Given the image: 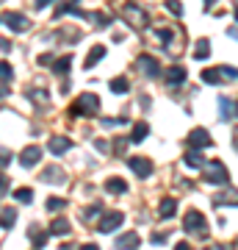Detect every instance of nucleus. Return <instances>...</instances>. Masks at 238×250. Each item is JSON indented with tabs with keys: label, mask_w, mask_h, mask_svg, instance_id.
Here are the masks:
<instances>
[{
	"label": "nucleus",
	"mask_w": 238,
	"mask_h": 250,
	"mask_svg": "<svg viewBox=\"0 0 238 250\" xmlns=\"http://www.w3.org/2000/svg\"><path fill=\"white\" fill-rule=\"evenodd\" d=\"M14 220H17V214H14V208H9V206H6V208H3V228L9 231L11 225H14Z\"/></svg>",
	"instance_id": "obj_32"
},
{
	"label": "nucleus",
	"mask_w": 238,
	"mask_h": 250,
	"mask_svg": "<svg viewBox=\"0 0 238 250\" xmlns=\"http://www.w3.org/2000/svg\"><path fill=\"white\" fill-rule=\"evenodd\" d=\"M183 164L188 167V170H200V167H205V159H202V153L200 150H188L183 156Z\"/></svg>",
	"instance_id": "obj_15"
},
{
	"label": "nucleus",
	"mask_w": 238,
	"mask_h": 250,
	"mask_svg": "<svg viewBox=\"0 0 238 250\" xmlns=\"http://www.w3.org/2000/svg\"><path fill=\"white\" fill-rule=\"evenodd\" d=\"M152 242H155V245H161V242H166V236H164V233H155V236H152Z\"/></svg>",
	"instance_id": "obj_39"
},
{
	"label": "nucleus",
	"mask_w": 238,
	"mask_h": 250,
	"mask_svg": "<svg viewBox=\"0 0 238 250\" xmlns=\"http://www.w3.org/2000/svg\"><path fill=\"white\" fill-rule=\"evenodd\" d=\"M205 214L202 211H197V208H188V211H185V217H183V228L185 231H191V233H197V236H205Z\"/></svg>",
	"instance_id": "obj_3"
},
{
	"label": "nucleus",
	"mask_w": 238,
	"mask_h": 250,
	"mask_svg": "<svg viewBox=\"0 0 238 250\" xmlns=\"http://www.w3.org/2000/svg\"><path fill=\"white\" fill-rule=\"evenodd\" d=\"M106 189L111 192V195H125V192H128V184H125L122 178H116V175H114V178L106 181Z\"/></svg>",
	"instance_id": "obj_19"
},
{
	"label": "nucleus",
	"mask_w": 238,
	"mask_h": 250,
	"mask_svg": "<svg viewBox=\"0 0 238 250\" xmlns=\"http://www.w3.org/2000/svg\"><path fill=\"white\" fill-rule=\"evenodd\" d=\"M236 22H238V9H236Z\"/></svg>",
	"instance_id": "obj_45"
},
{
	"label": "nucleus",
	"mask_w": 238,
	"mask_h": 250,
	"mask_svg": "<svg viewBox=\"0 0 238 250\" xmlns=\"http://www.w3.org/2000/svg\"><path fill=\"white\" fill-rule=\"evenodd\" d=\"M158 39L164 45H169V42H172V28H158Z\"/></svg>",
	"instance_id": "obj_34"
},
{
	"label": "nucleus",
	"mask_w": 238,
	"mask_h": 250,
	"mask_svg": "<svg viewBox=\"0 0 238 250\" xmlns=\"http://www.w3.org/2000/svg\"><path fill=\"white\" fill-rule=\"evenodd\" d=\"M125 145H128V139H116V153H122Z\"/></svg>",
	"instance_id": "obj_37"
},
{
	"label": "nucleus",
	"mask_w": 238,
	"mask_h": 250,
	"mask_svg": "<svg viewBox=\"0 0 238 250\" xmlns=\"http://www.w3.org/2000/svg\"><path fill=\"white\" fill-rule=\"evenodd\" d=\"M208 56H211V42H208V39H197V45H194V59L205 62Z\"/></svg>",
	"instance_id": "obj_21"
},
{
	"label": "nucleus",
	"mask_w": 238,
	"mask_h": 250,
	"mask_svg": "<svg viewBox=\"0 0 238 250\" xmlns=\"http://www.w3.org/2000/svg\"><path fill=\"white\" fill-rule=\"evenodd\" d=\"M139 70L147 75V78H158L161 75V64L152 59V56H141L139 59Z\"/></svg>",
	"instance_id": "obj_10"
},
{
	"label": "nucleus",
	"mask_w": 238,
	"mask_h": 250,
	"mask_svg": "<svg viewBox=\"0 0 238 250\" xmlns=\"http://www.w3.org/2000/svg\"><path fill=\"white\" fill-rule=\"evenodd\" d=\"M122 14H125L128 20H130V22H133L136 28H141L144 22H147V14H144V9H139L136 3H128V6L122 9Z\"/></svg>",
	"instance_id": "obj_8"
},
{
	"label": "nucleus",
	"mask_w": 238,
	"mask_h": 250,
	"mask_svg": "<svg viewBox=\"0 0 238 250\" xmlns=\"http://www.w3.org/2000/svg\"><path fill=\"white\" fill-rule=\"evenodd\" d=\"M70 114L72 117H94V114H100V98L94 95V92L78 95V100L70 106Z\"/></svg>",
	"instance_id": "obj_1"
},
{
	"label": "nucleus",
	"mask_w": 238,
	"mask_h": 250,
	"mask_svg": "<svg viewBox=\"0 0 238 250\" xmlns=\"http://www.w3.org/2000/svg\"><path fill=\"white\" fill-rule=\"evenodd\" d=\"M122 223H125V214H122V211H108V214L100 217L97 231H100V233H111V231H116Z\"/></svg>",
	"instance_id": "obj_4"
},
{
	"label": "nucleus",
	"mask_w": 238,
	"mask_h": 250,
	"mask_svg": "<svg viewBox=\"0 0 238 250\" xmlns=\"http://www.w3.org/2000/svg\"><path fill=\"white\" fill-rule=\"evenodd\" d=\"M208 250H211V248H208Z\"/></svg>",
	"instance_id": "obj_47"
},
{
	"label": "nucleus",
	"mask_w": 238,
	"mask_h": 250,
	"mask_svg": "<svg viewBox=\"0 0 238 250\" xmlns=\"http://www.w3.org/2000/svg\"><path fill=\"white\" fill-rule=\"evenodd\" d=\"M94 147H97V150H108V145L103 142V139H97V142H94Z\"/></svg>",
	"instance_id": "obj_40"
},
{
	"label": "nucleus",
	"mask_w": 238,
	"mask_h": 250,
	"mask_svg": "<svg viewBox=\"0 0 238 250\" xmlns=\"http://www.w3.org/2000/svg\"><path fill=\"white\" fill-rule=\"evenodd\" d=\"M219 111H221V120H230V117H233V103H230L227 98H219Z\"/></svg>",
	"instance_id": "obj_31"
},
{
	"label": "nucleus",
	"mask_w": 238,
	"mask_h": 250,
	"mask_svg": "<svg viewBox=\"0 0 238 250\" xmlns=\"http://www.w3.org/2000/svg\"><path fill=\"white\" fill-rule=\"evenodd\" d=\"M205 181H208V184H213V187H227V181H230L227 167H224L219 159H213L211 164L205 167Z\"/></svg>",
	"instance_id": "obj_2"
},
{
	"label": "nucleus",
	"mask_w": 238,
	"mask_h": 250,
	"mask_svg": "<svg viewBox=\"0 0 238 250\" xmlns=\"http://www.w3.org/2000/svg\"><path fill=\"white\" fill-rule=\"evenodd\" d=\"M128 167H130L139 178H150L152 175V161L144 159V156H130V159H128Z\"/></svg>",
	"instance_id": "obj_5"
},
{
	"label": "nucleus",
	"mask_w": 238,
	"mask_h": 250,
	"mask_svg": "<svg viewBox=\"0 0 238 250\" xmlns=\"http://www.w3.org/2000/svg\"><path fill=\"white\" fill-rule=\"evenodd\" d=\"M47 233H50V231H39L36 225L31 228V239H34L36 248H44V242H47Z\"/></svg>",
	"instance_id": "obj_26"
},
{
	"label": "nucleus",
	"mask_w": 238,
	"mask_h": 250,
	"mask_svg": "<svg viewBox=\"0 0 238 250\" xmlns=\"http://www.w3.org/2000/svg\"><path fill=\"white\" fill-rule=\"evenodd\" d=\"M9 161H11V153L3 150V159H0V164H3V167H9Z\"/></svg>",
	"instance_id": "obj_36"
},
{
	"label": "nucleus",
	"mask_w": 238,
	"mask_h": 250,
	"mask_svg": "<svg viewBox=\"0 0 238 250\" xmlns=\"http://www.w3.org/2000/svg\"><path fill=\"white\" fill-rule=\"evenodd\" d=\"M147 134H150V125L147 123H136L133 125V136H130V142H144V139H147Z\"/></svg>",
	"instance_id": "obj_23"
},
{
	"label": "nucleus",
	"mask_w": 238,
	"mask_h": 250,
	"mask_svg": "<svg viewBox=\"0 0 238 250\" xmlns=\"http://www.w3.org/2000/svg\"><path fill=\"white\" fill-rule=\"evenodd\" d=\"M108 86H111V92H114V95H125V92L130 89V81L125 78V75H116V78H111V83H108Z\"/></svg>",
	"instance_id": "obj_18"
},
{
	"label": "nucleus",
	"mask_w": 238,
	"mask_h": 250,
	"mask_svg": "<svg viewBox=\"0 0 238 250\" xmlns=\"http://www.w3.org/2000/svg\"><path fill=\"white\" fill-rule=\"evenodd\" d=\"M3 22H6V28H11L14 34L28 31V17L25 14H17V11H6V14H3Z\"/></svg>",
	"instance_id": "obj_6"
},
{
	"label": "nucleus",
	"mask_w": 238,
	"mask_h": 250,
	"mask_svg": "<svg viewBox=\"0 0 238 250\" xmlns=\"http://www.w3.org/2000/svg\"><path fill=\"white\" fill-rule=\"evenodd\" d=\"M80 250H100V248H97V245H83Z\"/></svg>",
	"instance_id": "obj_42"
},
{
	"label": "nucleus",
	"mask_w": 238,
	"mask_h": 250,
	"mask_svg": "<svg viewBox=\"0 0 238 250\" xmlns=\"http://www.w3.org/2000/svg\"><path fill=\"white\" fill-rule=\"evenodd\" d=\"M213 203L216 206H238V192L230 189V187H224V192H219V195L213 197Z\"/></svg>",
	"instance_id": "obj_13"
},
{
	"label": "nucleus",
	"mask_w": 238,
	"mask_h": 250,
	"mask_svg": "<svg viewBox=\"0 0 238 250\" xmlns=\"http://www.w3.org/2000/svg\"><path fill=\"white\" fill-rule=\"evenodd\" d=\"M64 14H75V17H86V14H83V11L78 9V6H75V3H61V6L55 9V17H64Z\"/></svg>",
	"instance_id": "obj_24"
},
{
	"label": "nucleus",
	"mask_w": 238,
	"mask_h": 250,
	"mask_svg": "<svg viewBox=\"0 0 238 250\" xmlns=\"http://www.w3.org/2000/svg\"><path fill=\"white\" fill-rule=\"evenodd\" d=\"M175 250H191V245H188V242H177Z\"/></svg>",
	"instance_id": "obj_38"
},
{
	"label": "nucleus",
	"mask_w": 238,
	"mask_h": 250,
	"mask_svg": "<svg viewBox=\"0 0 238 250\" xmlns=\"http://www.w3.org/2000/svg\"><path fill=\"white\" fill-rule=\"evenodd\" d=\"M219 72H221V78H230V81L238 78V70H236V67H227V64H224V67H219Z\"/></svg>",
	"instance_id": "obj_33"
},
{
	"label": "nucleus",
	"mask_w": 238,
	"mask_h": 250,
	"mask_svg": "<svg viewBox=\"0 0 238 250\" xmlns=\"http://www.w3.org/2000/svg\"><path fill=\"white\" fill-rule=\"evenodd\" d=\"M175 211H177V203L172 200V197H166V200H161V206H158V214L164 217V220H169V217H175Z\"/></svg>",
	"instance_id": "obj_22"
},
{
	"label": "nucleus",
	"mask_w": 238,
	"mask_h": 250,
	"mask_svg": "<svg viewBox=\"0 0 238 250\" xmlns=\"http://www.w3.org/2000/svg\"><path fill=\"white\" fill-rule=\"evenodd\" d=\"M166 9L172 11V14H175V17H180V14H183V6H180V3H177V0H169V3H166Z\"/></svg>",
	"instance_id": "obj_35"
},
{
	"label": "nucleus",
	"mask_w": 238,
	"mask_h": 250,
	"mask_svg": "<svg viewBox=\"0 0 238 250\" xmlns=\"http://www.w3.org/2000/svg\"><path fill=\"white\" fill-rule=\"evenodd\" d=\"M70 231H72V225L67 223V220H61V217L50 223V233H53V236H67Z\"/></svg>",
	"instance_id": "obj_20"
},
{
	"label": "nucleus",
	"mask_w": 238,
	"mask_h": 250,
	"mask_svg": "<svg viewBox=\"0 0 238 250\" xmlns=\"http://www.w3.org/2000/svg\"><path fill=\"white\" fill-rule=\"evenodd\" d=\"M64 206H67V200H64V197H47V211H50V214L61 211Z\"/></svg>",
	"instance_id": "obj_29"
},
{
	"label": "nucleus",
	"mask_w": 238,
	"mask_h": 250,
	"mask_svg": "<svg viewBox=\"0 0 238 250\" xmlns=\"http://www.w3.org/2000/svg\"><path fill=\"white\" fill-rule=\"evenodd\" d=\"M42 181L44 184H64V181H67V175H64V170L61 167H47V170L42 172Z\"/></svg>",
	"instance_id": "obj_14"
},
{
	"label": "nucleus",
	"mask_w": 238,
	"mask_h": 250,
	"mask_svg": "<svg viewBox=\"0 0 238 250\" xmlns=\"http://www.w3.org/2000/svg\"><path fill=\"white\" fill-rule=\"evenodd\" d=\"M100 59H106V47H103V45H94L92 50H89V56H86V62H83V67H86V70H92V67L100 62Z\"/></svg>",
	"instance_id": "obj_16"
},
{
	"label": "nucleus",
	"mask_w": 238,
	"mask_h": 250,
	"mask_svg": "<svg viewBox=\"0 0 238 250\" xmlns=\"http://www.w3.org/2000/svg\"><path fill=\"white\" fill-rule=\"evenodd\" d=\"M202 81L205 83H221V72H219V67H216V70H202Z\"/></svg>",
	"instance_id": "obj_27"
},
{
	"label": "nucleus",
	"mask_w": 238,
	"mask_h": 250,
	"mask_svg": "<svg viewBox=\"0 0 238 250\" xmlns=\"http://www.w3.org/2000/svg\"><path fill=\"white\" fill-rule=\"evenodd\" d=\"M236 114H238V103H236Z\"/></svg>",
	"instance_id": "obj_46"
},
{
	"label": "nucleus",
	"mask_w": 238,
	"mask_h": 250,
	"mask_svg": "<svg viewBox=\"0 0 238 250\" xmlns=\"http://www.w3.org/2000/svg\"><path fill=\"white\" fill-rule=\"evenodd\" d=\"M233 142H236V147H238V134H236V136H233Z\"/></svg>",
	"instance_id": "obj_44"
},
{
	"label": "nucleus",
	"mask_w": 238,
	"mask_h": 250,
	"mask_svg": "<svg viewBox=\"0 0 238 250\" xmlns=\"http://www.w3.org/2000/svg\"><path fill=\"white\" fill-rule=\"evenodd\" d=\"M227 34L233 36V39H238V28H236V25H233V28H227Z\"/></svg>",
	"instance_id": "obj_41"
},
{
	"label": "nucleus",
	"mask_w": 238,
	"mask_h": 250,
	"mask_svg": "<svg viewBox=\"0 0 238 250\" xmlns=\"http://www.w3.org/2000/svg\"><path fill=\"white\" fill-rule=\"evenodd\" d=\"M166 83H172V86H177V83H183L185 81V70L183 67H166Z\"/></svg>",
	"instance_id": "obj_17"
},
{
	"label": "nucleus",
	"mask_w": 238,
	"mask_h": 250,
	"mask_svg": "<svg viewBox=\"0 0 238 250\" xmlns=\"http://www.w3.org/2000/svg\"><path fill=\"white\" fill-rule=\"evenodd\" d=\"M47 147H50V153H53V156H61V153H67L72 147V139H67V136H50Z\"/></svg>",
	"instance_id": "obj_11"
},
{
	"label": "nucleus",
	"mask_w": 238,
	"mask_h": 250,
	"mask_svg": "<svg viewBox=\"0 0 238 250\" xmlns=\"http://www.w3.org/2000/svg\"><path fill=\"white\" fill-rule=\"evenodd\" d=\"M0 75H3V95H9V81H11V67H9V62L0 64Z\"/></svg>",
	"instance_id": "obj_28"
},
{
	"label": "nucleus",
	"mask_w": 238,
	"mask_h": 250,
	"mask_svg": "<svg viewBox=\"0 0 238 250\" xmlns=\"http://www.w3.org/2000/svg\"><path fill=\"white\" fill-rule=\"evenodd\" d=\"M61 250H72V245H64V248Z\"/></svg>",
	"instance_id": "obj_43"
},
{
	"label": "nucleus",
	"mask_w": 238,
	"mask_h": 250,
	"mask_svg": "<svg viewBox=\"0 0 238 250\" xmlns=\"http://www.w3.org/2000/svg\"><path fill=\"white\" fill-rule=\"evenodd\" d=\"M139 233L136 231H128V233H122V236H119V239H116V248L119 250H136L139 248Z\"/></svg>",
	"instance_id": "obj_12"
},
{
	"label": "nucleus",
	"mask_w": 238,
	"mask_h": 250,
	"mask_svg": "<svg viewBox=\"0 0 238 250\" xmlns=\"http://www.w3.org/2000/svg\"><path fill=\"white\" fill-rule=\"evenodd\" d=\"M39 159H42V147H36V145H28L25 150H22V156H19V164L31 170L34 164H39Z\"/></svg>",
	"instance_id": "obj_9"
},
{
	"label": "nucleus",
	"mask_w": 238,
	"mask_h": 250,
	"mask_svg": "<svg viewBox=\"0 0 238 250\" xmlns=\"http://www.w3.org/2000/svg\"><path fill=\"white\" fill-rule=\"evenodd\" d=\"M208 145H211V136H208L205 128H194V131L188 134V147H191V150H202Z\"/></svg>",
	"instance_id": "obj_7"
},
{
	"label": "nucleus",
	"mask_w": 238,
	"mask_h": 250,
	"mask_svg": "<svg viewBox=\"0 0 238 250\" xmlns=\"http://www.w3.org/2000/svg\"><path fill=\"white\" fill-rule=\"evenodd\" d=\"M14 200H19V203H31V200H34V189H28V187L17 189V192H14Z\"/></svg>",
	"instance_id": "obj_30"
},
{
	"label": "nucleus",
	"mask_w": 238,
	"mask_h": 250,
	"mask_svg": "<svg viewBox=\"0 0 238 250\" xmlns=\"http://www.w3.org/2000/svg\"><path fill=\"white\" fill-rule=\"evenodd\" d=\"M70 67H72V56H61V59L53 64V70L58 72V75H67V72H70Z\"/></svg>",
	"instance_id": "obj_25"
}]
</instances>
